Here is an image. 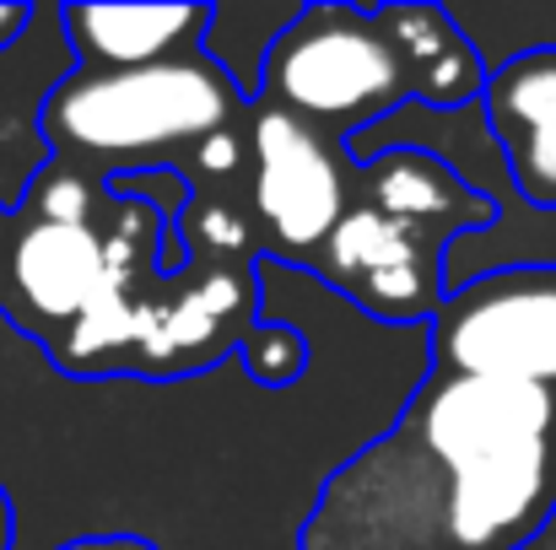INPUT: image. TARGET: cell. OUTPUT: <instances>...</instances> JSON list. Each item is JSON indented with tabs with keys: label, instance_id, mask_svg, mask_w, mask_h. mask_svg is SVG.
I'll return each instance as SVG.
<instances>
[{
	"label": "cell",
	"instance_id": "obj_16",
	"mask_svg": "<svg viewBox=\"0 0 556 550\" xmlns=\"http://www.w3.org/2000/svg\"><path fill=\"white\" fill-rule=\"evenodd\" d=\"M243 157H249V146H243V136L227 125V130H211V136H200V141L189 146L185 168L194 183H227L243 168Z\"/></svg>",
	"mask_w": 556,
	"mask_h": 550
},
{
	"label": "cell",
	"instance_id": "obj_14",
	"mask_svg": "<svg viewBox=\"0 0 556 550\" xmlns=\"http://www.w3.org/2000/svg\"><path fill=\"white\" fill-rule=\"evenodd\" d=\"M238 351H243L249 378H254V383H265V388H287V383L303 372V362H308L303 335H298V330H287V324H254V330L238 341Z\"/></svg>",
	"mask_w": 556,
	"mask_h": 550
},
{
	"label": "cell",
	"instance_id": "obj_13",
	"mask_svg": "<svg viewBox=\"0 0 556 550\" xmlns=\"http://www.w3.org/2000/svg\"><path fill=\"white\" fill-rule=\"evenodd\" d=\"M352 174H363V205L378 210V216L438 227L448 238L476 232V227L492 221V205L486 200H476L470 189H459L421 152H383V157H372V163L352 168Z\"/></svg>",
	"mask_w": 556,
	"mask_h": 550
},
{
	"label": "cell",
	"instance_id": "obj_2",
	"mask_svg": "<svg viewBox=\"0 0 556 550\" xmlns=\"http://www.w3.org/2000/svg\"><path fill=\"white\" fill-rule=\"evenodd\" d=\"M238 108V87L200 49H189L141 71L65 76L43 108V141L60 168L87 174V163H98L109 179H125L136 163L174 157L200 136L227 130Z\"/></svg>",
	"mask_w": 556,
	"mask_h": 550
},
{
	"label": "cell",
	"instance_id": "obj_3",
	"mask_svg": "<svg viewBox=\"0 0 556 550\" xmlns=\"http://www.w3.org/2000/svg\"><path fill=\"white\" fill-rule=\"evenodd\" d=\"M260 98L276 114H292L308 130H336L346 141L372 119L394 114L410 98V76L372 22V5H298L287 33L270 43L260 71Z\"/></svg>",
	"mask_w": 556,
	"mask_h": 550
},
{
	"label": "cell",
	"instance_id": "obj_8",
	"mask_svg": "<svg viewBox=\"0 0 556 550\" xmlns=\"http://www.w3.org/2000/svg\"><path fill=\"white\" fill-rule=\"evenodd\" d=\"M11 243L0 248L11 303L22 324L49 330V324H76L81 308L109 286V248L98 221H43L27 210H11Z\"/></svg>",
	"mask_w": 556,
	"mask_h": 550
},
{
	"label": "cell",
	"instance_id": "obj_4",
	"mask_svg": "<svg viewBox=\"0 0 556 550\" xmlns=\"http://www.w3.org/2000/svg\"><path fill=\"white\" fill-rule=\"evenodd\" d=\"M432 357L438 372L556 394V270H497L443 292L432 314Z\"/></svg>",
	"mask_w": 556,
	"mask_h": 550
},
{
	"label": "cell",
	"instance_id": "obj_11",
	"mask_svg": "<svg viewBox=\"0 0 556 550\" xmlns=\"http://www.w3.org/2000/svg\"><path fill=\"white\" fill-rule=\"evenodd\" d=\"M249 314V281L232 265H205L185 286H168L157 297H136V351L152 367L211 362L222 346V330Z\"/></svg>",
	"mask_w": 556,
	"mask_h": 550
},
{
	"label": "cell",
	"instance_id": "obj_5",
	"mask_svg": "<svg viewBox=\"0 0 556 550\" xmlns=\"http://www.w3.org/2000/svg\"><path fill=\"white\" fill-rule=\"evenodd\" d=\"M243 146L254 168L249 200H254L260 227L292 259H314L319 243L346 216V194H352V179H346L352 168L341 157V141H325L292 114H276L260 103Z\"/></svg>",
	"mask_w": 556,
	"mask_h": 550
},
{
	"label": "cell",
	"instance_id": "obj_18",
	"mask_svg": "<svg viewBox=\"0 0 556 550\" xmlns=\"http://www.w3.org/2000/svg\"><path fill=\"white\" fill-rule=\"evenodd\" d=\"M27 16H33V5H0V49L27 27Z\"/></svg>",
	"mask_w": 556,
	"mask_h": 550
},
{
	"label": "cell",
	"instance_id": "obj_10",
	"mask_svg": "<svg viewBox=\"0 0 556 550\" xmlns=\"http://www.w3.org/2000/svg\"><path fill=\"white\" fill-rule=\"evenodd\" d=\"M211 5H60L76 71H141L200 49Z\"/></svg>",
	"mask_w": 556,
	"mask_h": 550
},
{
	"label": "cell",
	"instance_id": "obj_7",
	"mask_svg": "<svg viewBox=\"0 0 556 550\" xmlns=\"http://www.w3.org/2000/svg\"><path fill=\"white\" fill-rule=\"evenodd\" d=\"M65 76H76V54L60 27V5H33L27 27L0 49V216L16 210L54 163L43 141V108Z\"/></svg>",
	"mask_w": 556,
	"mask_h": 550
},
{
	"label": "cell",
	"instance_id": "obj_9",
	"mask_svg": "<svg viewBox=\"0 0 556 550\" xmlns=\"http://www.w3.org/2000/svg\"><path fill=\"white\" fill-rule=\"evenodd\" d=\"M481 119L525 205L556 210V54H525L486 76Z\"/></svg>",
	"mask_w": 556,
	"mask_h": 550
},
{
	"label": "cell",
	"instance_id": "obj_1",
	"mask_svg": "<svg viewBox=\"0 0 556 550\" xmlns=\"http://www.w3.org/2000/svg\"><path fill=\"white\" fill-rule=\"evenodd\" d=\"M552 513V388L438 372L325 481L303 550H525Z\"/></svg>",
	"mask_w": 556,
	"mask_h": 550
},
{
	"label": "cell",
	"instance_id": "obj_6",
	"mask_svg": "<svg viewBox=\"0 0 556 550\" xmlns=\"http://www.w3.org/2000/svg\"><path fill=\"white\" fill-rule=\"evenodd\" d=\"M448 232L378 216L368 205H346L336 232L319 243L314 265L372 319H432L443 303V254Z\"/></svg>",
	"mask_w": 556,
	"mask_h": 550
},
{
	"label": "cell",
	"instance_id": "obj_15",
	"mask_svg": "<svg viewBox=\"0 0 556 550\" xmlns=\"http://www.w3.org/2000/svg\"><path fill=\"white\" fill-rule=\"evenodd\" d=\"M179 221H185L189 243L205 248L211 259H232V254L249 248V221L238 210L216 205V200H189L185 210H179Z\"/></svg>",
	"mask_w": 556,
	"mask_h": 550
},
{
	"label": "cell",
	"instance_id": "obj_19",
	"mask_svg": "<svg viewBox=\"0 0 556 550\" xmlns=\"http://www.w3.org/2000/svg\"><path fill=\"white\" fill-rule=\"evenodd\" d=\"M0 550H11V502L0 491Z\"/></svg>",
	"mask_w": 556,
	"mask_h": 550
},
{
	"label": "cell",
	"instance_id": "obj_17",
	"mask_svg": "<svg viewBox=\"0 0 556 550\" xmlns=\"http://www.w3.org/2000/svg\"><path fill=\"white\" fill-rule=\"evenodd\" d=\"M60 550H157V546H147L136 535H87V540H71V546H60Z\"/></svg>",
	"mask_w": 556,
	"mask_h": 550
},
{
	"label": "cell",
	"instance_id": "obj_12",
	"mask_svg": "<svg viewBox=\"0 0 556 550\" xmlns=\"http://www.w3.org/2000/svg\"><path fill=\"white\" fill-rule=\"evenodd\" d=\"M372 22L383 27V38L394 43L405 76H410V98L421 108H465L481 103L486 71L470 54L465 33L448 22L443 5L427 0H405V5H372Z\"/></svg>",
	"mask_w": 556,
	"mask_h": 550
}]
</instances>
